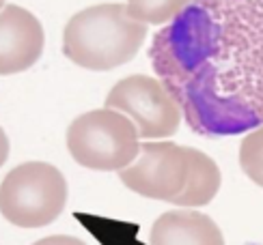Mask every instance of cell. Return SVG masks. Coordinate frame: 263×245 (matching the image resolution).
Returning <instances> with one entry per match:
<instances>
[{"instance_id":"277c9868","label":"cell","mask_w":263,"mask_h":245,"mask_svg":"<svg viewBox=\"0 0 263 245\" xmlns=\"http://www.w3.org/2000/svg\"><path fill=\"white\" fill-rule=\"evenodd\" d=\"M71 157L89 170L121 172L140 153L138 131L125 114L117 110H91L76 118L67 129Z\"/></svg>"},{"instance_id":"30bf717a","label":"cell","mask_w":263,"mask_h":245,"mask_svg":"<svg viewBox=\"0 0 263 245\" xmlns=\"http://www.w3.org/2000/svg\"><path fill=\"white\" fill-rule=\"evenodd\" d=\"M194 0H127L129 15L142 24H171Z\"/></svg>"},{"instance_id":"9c48e42d","label":"cell","mask_w":263,"mask_h":245,"mask_svg":"<svg viewBox=\"0 0 263 245\" xmlns=\"http://www.w3.org/2000/svg\"><path fill=\"white\" fill-rule=\"evenodd\" d=\"M190 153V172H188V181H185L183 192L173 200V205L177 207H203L207 202H212L214 196L218 194L222 183V174L220 168L216 166L212 157H207L205 153L188 149Z\"/></svg>"},{"instance_id":"3957f363","label":"cell","mask_w":263,"mask_h":245,"mask_svg":"<svg viewBox=\"0 0 263 245\" xmlns=\"http://www.w3.org/2000/svg\"><path fill=\"white\" fill-rule=\"evenodd\" d=\"M67 205V181L46 161H26L0 185V213L17 228H41L57 219Z\"/></svg>"},{"instance_id":"ba28073f","label":"cell","mask_w":263,"mask_h":245,"mask_svg":"<svg viewBox=\"0 0 263 245\" xmlns=\"http://www.w3.org/2000/svg\"><path fill=\"white\" fill-rule=\"evenodd\" d=\"M149 245H224L218 224L199 211H166L149 232Z\"/></svg>"},{"instance_id":"52a82bcc","label":"cell","mask_w":263,"mask_h":245,"mask_svg":"<svg viewBox=\"0 0 263 245\" xmlns=\"http://www.w3.org/2000/svg\"><path fill=\"white\" fill-rule=\"evenodd\" d=\"M43 52L41 22L28 9L5 5L0 9V75L30 69Z\"/></svg>"},{"instance_id":"8992f818","label":"cell","mask_w":263,"mask_h":245,"mask_svg":"<svg viewBox=\"0 0 263 245\" xmlns=\"http://www.w3.org/2000/svg\"><path fill=\"white\" fill-rule=\"evenodd\" d=\"M190 172V153L175 142H145L134 164L119 172L121 183L138 196L173 202Z\"/></svg>"},{"instance_id":"5bb4252c","label":"cell","mask_w":263,"mask_h":245,"mask_svg":"<svg viewBox=\"0 0 263 245\" xmlns=\"http://www.w3.org/2000/svg\"><path fill=\"white\" fill-rule=\"evenodd\" d=\"M3 5H5V0H0V9H3Z\"/></svg>"},{"instance_id":"5b68a950","label":"cell","mask_w":263,"mask_h":245,"mask_svg":"<svg viewBox=\"0 0 263 245\" xmlns=\"http://www.w3.org/2000/svg\"><path fill=\"white\" fill-rule=\"evenodd\" d=\"M106 108L125 114L138 138H168L179 129L181 108L160 80L149 75H129L117 82L106 97Z\"/></svg>"},{"instance_id":"6da1fadb","label":"cell","mask_w":263,"mask_h":245,"mask_svg":"<svg viewBox=\"0 0 263 245\" xmlns=\"http://www.w3.org/2000/svg\"><path fill=\"white\" fill-rule=\"evenodd\" d=\"M149 58L196 133L263 125V0H194L153 37Z\"/></svg>"},{"instance_id":"4fadbf2b","label":"cell","mask_w":263,"mask_h":245,"mask_svg":"<svg viewBox=\"0 0 263 245\" xmlns=\"http://www.w3.org/2000/svg\"><path fill=\"white\" fill-rule=\"evenodd\" d=\"M9 157V138H7V133L5 129L0 127V166H3Z\"/></svg>"},{"instance_id":"7a4b0ae2","label":"cell","mask_w":263,"mask_h":245,"mask_svg":"<svg viewBox=\"0 0 263 245\" xmlns=\"http://www.w3.org/2000/svg\"><path fill=\"white\" fill-rule=\"evenodd\" d=\"M147 24L129 15L125 5H95L76 13L63 32V52L91 71H110L136 56Z\"/></svg>"},{"instance_id":"7c38bea8","label":"cell","mask_w":263,"mask_h":245,"mask_svg":"<svg viewBox=\"0 0 263 245\" xmlns=\"http://www.w3.org/2000/svg\"><path fill=\"white\" fill-rule=\"evenodd\" d=\"M32 245H86L82 239L78 237H67V235H54V237H46V239H39L37 243Z\"/></svg>"},{"instance_id":"8fae6325","label":"cell","mask_w":263,"mask_h":245,"mask_svg":"<svg viewBox=\"0 0 263 245\" xmlns=\"http://www.w3.org/2000/svg\"><path fill=\"white\" fill-rule=\"evenodd\" d=\"M239 166L250 181L263 187V125L250 131L239 144Z\"/></svg>"}]
</instances>
